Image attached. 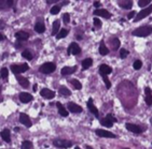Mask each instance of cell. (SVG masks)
<instances>
[{
    "mask_svg": "<svg viewBox=\"0 0 152 149\" xmlns=\"http://www.w3.org/2000/svg\"><path fill=\"white\" fill-rule=\"evenodd\" d=\"M151 33H152L151 26H141L139 28L135 29L132 34L134 37H148Z\"/></svg>",
    "mask_w": 152,
    "mask_h": 149,
    "instance_id": "1",
    "label": "cell"
},
{
    "mask_svg": "<svg viewBox=\"0 0 152 149\" xmlns=\"http://www.w3.org/2000/svg\"><path fill=\"white\" fill-rule=\"evenodd\" d=\"M151 13H152V5H150L149 7L145 8L143 10H141V11L136 15V17H135V19H134V22L137 23V22H139V20H141L142 18H146V16L150 15Z\"/></svg>",
    "mask_w": 152,
    "mask_h": 149,
    "instance_id": "2",
    "label": "cell"
},
{
    "mask_svg": "<svg viewBox=\"0 0 152 149\" xmlns=\"http://www.w3.org/2000/svg\"><path fill=\"white\" fill-rule=\"evenodd\" d=\"M55 69H56V66H55L54 63L46 62V63H43V64L39 68V71L41 73H44V74H51V73L54 72Z\"/></svg>",
    "mask_w": 152,
    "mask_h": 149,
    "instance_id": "3",
    "label": "cell"
},
{
    "mask_svg": "<svg viewBox=\"0 0 152 149\" xmlns=\"http://www.w3.org/2000/svg\"><path fill=\"white\" fill-rule=\"evenodd\" d=\"M53 144H54L55 147L66 149V148H69V147L72 146V142L67 140H62V138H57V140H55L54 142H53Z\"/></svg>",
    "mask_w": 152,
    "mask_h": 149,
    "instance_id": "4",
    "label": "cell"
},
{
    "mask_svg": "<svg viewBox=\"0 0 152 149\" xmlns=\"http://www.w3.org/2000/svg\"><path fill=\"white\" fill-rule=\"evenodd\" d=\"M28 69H29V67H28L27 63H23V64H20V66H16V64H12L11 66L12 72L14 73V74H16V75H19L20 73L26 72Z\"/></svg>",
    "mask_w": 152,
    "mask_h": 149,
    "instance_id": "5",
    "label": "cell"
},
{
    "mask_svg": "<svg viewBox=\"0 0 152 149\" xmlns=\"http://www.w3.org/2000/svg\"><path fill=\"white\" fill-rule=\"evenodd\" d=\"M67 53L69 54H74V55H79L81 54V48L79 47V45L77 43H71L69 45V47L67 48Z\"/></svg>",
    "mask_w": 152,
    "mask_h": 149,
    "instance_id": "6",
    "label": "cell"
},
{
    "mask_svg": "<svg viewBox=\"0 0 152 149\" xmlns=\"http://www.w3.org/2000/svg\"><path fill=\"white\" fill-rule=\"evenodd\" d=\"M20 121L25 125V127H27V128H30L33 123H31V120H30L29 116L26 115L25 113H21L20 115Z\"/></svg>",
    "mask_w": 152,
    "mask_h": 149,
    "instance_id": "7",
    "label": "cell"
},
{
    "mask_svg": "<svg viewBox=\"0 0 152 149\" xmlns=\"http://www.w3.org/2000/svg\"><path fill=\"white\" fill-rule=\"evenodd\" d=\"M67 107H68V111L70 113H74V114H79V113L82 112V107L77 105V104H74L72 102H69L68 104H67Z\"/></svg>",
    "mask_w": 152,
    "mask_h": 149,
    "instance_id": "8",
    "label": "cell"
},
{
    "mask_svg": "<svg viewBox=\"0 0 152 149\" xmlns=\"http://www.w3.org/2000/svg\"><path fill=\"white\" fill-rule=\"evenodd\" d=\"M94 15H97V16H103L104 18H110L111 17V13L109 12L108 10L105 9H98L94 11Z\"/></svg>",
    "mask_w": 152,
    "mask_h": 149,
    "instance_id": "9",
    "label": "cell"
},
{
    "mask_svg": "<svg viewBox=\"0 0 152 149\" xmlns=\"http://www.w3.org/2000/svg\"><path fill=\"white\" fill-rule=\"evenodd\" d=\"M40 93H41V96H43V98L48 99V100H51V99H53L55 96V92L48 89V88H43V89L40 91Z\"/></svg>",
    "mask_w": 152,
    "mask_h": 149,
    "instance_id": "10",
    "label": "cell"
},
{
    "mask_svg": "<svg viewBox=\"0 0 152 149\" xmlns=\"http://www.w3.org/2000/svg\"><path fill=\"white\" fill-rule=\"evenodd\" d=\"M88 110H90V112H91V113H92L95 117H97L98 118V116H99V114H98V110H97V107L93 104V99H92V98H90V99H88Z\"/></svg>",
    "mask_w": 152,
    "mask_h": 149,
    "instance_id": "11",
    "label": "cell"
},
{
    "mask_svg": "<svg viewBox=\"0 0 152 149\" xmlns=\"http://www.w3.org/2000/svg\"><path fill=\"white\" fill-rule=\"evenodd\" d=\"M96 134L98 136H100V137H112V138H115L117 137V135L111 133V132H109L107 130H96Z\"/></svg>",
    "mask_w": 152,
    "mask_h": 149,
    "instance_id": "12",
    "label": "cell"
},
{
    "mask_svg": "<svg viewBox=\"0 0 152 149\" xmlns=\"http://www.w3.org/2000/svg\"><path fill=\"white\" fill-rule=\"evenodd\" d=\"M125 127H126V129H127L128 131H131L133 133H137V134H139V133H141L142 132L140 127H138V125H133V123H126Z\"/></svg>",
    "mask_w": 152,
    "mask_h": 149,
    "instance_id": "13",
    "label": "cell"
},
{
    "mask_svg": "<svg viewBox=\"0 0 152 149\" xmlns=\"http://www.w3.org/2000/svg\"><path fill=\"white\" fill-rule=\"evenodd\" d=\"M112 72V69L109 67V66H107V64H102L100 67H99V73H100V75L103 76V75H108V74H110V73Z\"/></svg>",
    "mask_w": 152,
    "mask_h": 149,
    "instance_id": "14",
    "label": "cell"
},
{
    "mask_svg": "<svg viewBox=\"0 0 152 149\" xmlns=\"http://www.w3.org/2000/svg\"><path fill=\"white\" fill-rule=\"evenodd\" d=\"M20 100L23 103H28V102L33 101V96L30 93H27V92H21Z\"/></svg>",
    "mask_w": 152,
    "mask_h": 149,
    "instance_id": "15",
    "label": "cell"
},
{
    "mask_svg": "<svg viewBox=\"0 0 152 149\" xmlns=\"http://www.w3.org/2000/svg\"><path fill=\"white\" fill-rule=\"evenodd\" d=\"M13 5V0H0V10H8Z\"/></svg>",
    "mask_w": 152,
    "mask_h": 149,
    "instance_id": "16",
    "label": "cell"
},
{
    "mask_svg": "<svg viewBox=\"0 0 152 149\" xmlns=\"http://www.w3.org/2000/svg\"><path fill=\"white\" fill-rule=\"evenodd\" d=\"M15 38L17 39L19 41H26L27 39L29 38V34L25 31H19L15 33Z\"/></svg>",
    "mask_w": 152,
    "mask_h": 149,
    "instance_id": "17",
    "label": "cell"
},
{
    "mask_svg": "<svg viewBox=\"0 0 152 149\" xmlns=\"http://www.w3.org/2000/svg\"><path fill=\"white\" fill-rule=\"evenodd\" d=\"M77 67H64L62 69V75H70L76 72Z\"/></svg>",
    "mask_w": 152,
    "mask_h": 149,
    "instance_id": "18",
    "label": "cell"
},
{
    "mask_svg": "<svg viewBox=\"0 0 152 149\" xmlns=\"http://www.w3.org/2000/svg\"><path fill=\"white\" fill-rule=\"evenodd\" d=\"M0 135H1L2 140H5V142H7V143H9V142L11 140L10 130H8V129H5V130H2V131H1V133H0Z\"/></svg>",
    "mask_w": 152,
    "mask_h": 149,
    "instance_id": "19",
    "label": "cell"
},
{
    "mask_svg": "<svg viewBox=\"0 0 152 149\" xmlns=\"http://www.w3.org/2000/svg\"><path fill=\"white\" fill-rule=\"evenodd\" d=\"M16 78H17V82H19V84H20L21 86L25 87V88H27V87L29 86V81L27 78L20 76V75H16Z\"/></svg>",
    "mask_w": 152,
    "mask_h": 149,
    "instance_id": "20",
    "label": "cell"
},
{
    "mask_svg": "<svg viewBox=\"0 0 152 149\" xmlns=\"http://www.w3.org/2000/svg\"><path fill=\"white\" fill-rule=\"evenodd\" d=\"M56 106H57V108H58L59 114L63 116V117H67V116H68V111L65 108L64 105H63L60 102H57V103H56Z\"/></svg>",
    "mask_w": 152,
    "mask_h": 149,
    "instance_id": "21",
    "label": "cell"
},
{
    "mask_svg": "<svg viewBox=\"0 0 152 149\" xmlns=\"http://www.w3.org/2000/svg\"><path fill=\"white\" fill-rule=\"evenodd\" d=\"M119 5L123 8V9H131L133 7V1L129 0H123V1H119Z\"/></svg>",
    "mask_w": 152,
    "mask_h": 149,
    "instance_id": "22",
    "label": "cell"
},
{
    "mask_svg": "<svg viewBox=\"0 0 152 149\" xmlns=\"http://www.w3.org/2000/svg\"><path fill=\"white\" fill-rule=\"evenodd\" d=\"M52 27H53V29H52V35H56L59 32V27H60L59 20H54Z\"/></svg>",
    "mask_w": 152,
    "mask_h": 149,
    "instance_id": "23",
    "label": "cell"
},
{
    "mask_svg": "<svg viewBox=\"0 0 152 149\" xmlns=\"http://www.w3.org/2000/svg\"><path fill=\"white\" fill-rule=\"evenodd\" d=\"M110 45H111V48L113 51H118L119 47H120V40L117 38L110 40Z\"/></svg>",
    "mask_w": 152,
    "mask_h": 149,
    "instance_id": "24",
    "label": "cell"
},
{
    "mask_svg": "<svg viewBox=\"0 0 152 149\" xmlns=\"http://www.w3.org/2000/svg\"><path fill=\"white\" fill-rule=\"evenodd\" d=\"M108 53H109V49L107 48V46L105 45V43L102 41V43L99 45V54H100L102 56H106Z\"/></svg>",
    "mask_w": 152,
    "mask_h": 149,
    "instance_id": "25",
    "label": "cell"
},
{
    "mask_svg": "<svg viewBox=\"0 0 152 149\" xmlns=\"http://www.w3.org/2000/svg\"><path fill=\"white\" fill-rule=\"evenodd\" d=\"M100 125H104V127H106V128H111L113 125V122L109 118H103V119H100Z\"/></svg>",
    "mask_w": 152,
    "mask_h": 149,
    "instance_id": "26",
    "label": "cell"
},
{
    "mask_svg": "<svg viewBox=\"0 0 152 149\" xmlns=\"http://www.w3.org/2000/svg\"><path fill=\"white\" fill-rule=\"evenodd\" d=\"M59 93L62 95V96H69L70 95H71V91L69 90L67 87H65V86H60L59 87Z\"/></svg>",
    "mask_w": 152,
    "mask_h": 149,
    "instance_id": "27",
    "label": "cell"
},
{
    "mask_svg": "<svg viewBox=\"0 0 152 149\" xmlns=\"http://www.w3.org/2000/svg\"><path fill=\"white\" fill-rule=\"evenodd\" d=\"M92 64H93V60L91 58H86V59H84L83 61H82V68H83V70L88 69Z\"/></svg>",
    "mask_w": 152,
    "mask_h": 149,
    "instance_id": "28",
    "label": "cell"
},
{
    "mask_svg": "<svg viewBox=\"0 0 152 149\" xmlns=\"http://www.w3.org/2000/svg\"><path fill=\"white\" fill-rule=\"evenodd\" d=\"M35 30L38 32V33H42V32H44L45 31V27H44V25L42 24V23H37L36 24V26H35Z\"/></svg>",
    "mask_w": 152,
    "mask_h": 149,
    "instance_id": "29",
    "label": "cell"
},
{
    "mask_svg": "<svg viewBox=\"0 0 152 149\" xmlns=\"http://www.w3.org/2000/svg\"><path fill=\"white\" fill-rule=\"evenodd\" d=\"M67 34H68V30H67V29H65V28L60 29L58 33L56 34V39H58V40L59 39H63V38H65Z\"/></svg>",
    "mask_w": 152,
    "mask_h": 149,
    "instance_id": "30",
    "label": "cell"
},
{
    "mask_svg": "<svg viewBox=\"0 0 152 149\" xmlns=\"http://www.w3.org/2000/svg\"><path fill=\"white\" fill-rule=\"evenodd\" d=\"M22 149H33V144L29 140H25L22 143Z\"/></svg>",
    "mask_w": 152,
    "mask_h": 149,
    "instance_id": "31",
    "label": "cell"
},
{
    "mask_svg": "<svg viewBox=\"0 0 152 149\" xmlns=\"http://www.w3.org/2000/svg\"><path fill=\"white\" fill-rule=\"evenodd\" d=\"M71 84H72V86L74 87V89H77V90H80V89L82 88V85H81V83L79 82L78 79H72V81H71Z\"/></svg>",
    "mask_w": 152,
    "mask_h": 149,
    "instance_id": "32",
    "label": "cell"
},
{
    "mask_svg": "<svg viewBox=\"0 0 152 149\" xmlns=\"http://www.w3.org/2000/svg\"><path fill=\"white\" fill-rule=\"evenodd\" d=\"M0 76L2 77V78H8L9 76V71H8V69L7 68H2L1 69V71H0Z\"/></svg>",
    "mask_w": 152,
    "mask_h": 149,
    "instance_id": "33",
    "label": "cell"
},
{
    "mask_svg": "<svg viewBox=\"0 0 152 149\" xmlns=\"http://www.w3.org/2000/svg\"><path fill=\"white\" fill-rule=\"evenodd\" d=\"M150 1H151V0H139V1H138V5H139L140 8H146L147 5H150Z\"/></svg>",
    "mask_w": 152,
    "mask_h": 149,
    "instance_id": "34",
    "label": "cell"
},
{
    "mask_svg": "<svg viewBox=\"0 0 152 149\" xmlns=\"http://www.w3.org/2000/svg\"><path fill=\"white\" fill-rule=\"evenodd\" d=\"M22 56L26 59H28V60H31L33 59V54L30 53L29 51H24L23 53H22Z\"/></svg>",
    "mask_w": 152,
    "mask_h": 149,
    "instance_id": "35",
    "label": "cell"
},
{
    "mask_svg": "<svg viewBox=\"0 0 152 149\" xmlns=\"http://www.w3.org/2000/svg\"><path fill=\"white\" fill-rule=\"evenodd\" d=\"M141 67H142V62L140 60H135L134 63H133V68H134L135 70H139Z\"/></svg>",
    "mask_w": 152,
    "mask_h": 149,
    "instance_id": "36",
    "label": "cell"
},
{
    "mask_svg": "<svg viewBox=\"0 0 152 149\" xmlns=\"http://www.w3.org/2000/svg\"><path fill=\"white\" fill-rule=\"evenodd\" d=\"M59 11H60V7H59V5H54V7L51 9V14L56 15L57 13H59Z\"/></svg>",
    "mask_w": 152,
    "mask_h": 149,
    "instance_id": "37",
    "label": "cell"
},
{
    "mask_svg": "<svg viewBox=\"0 0 152 149\" xmlns=\"http://www.w3.org/2000/svg\"><path fill=\"white\" fill-rule=\"evenodd\" d=\"M128 54H129V53H128L125 48H121V49H120V57L122 58V59H124V58L127 57Z\"/></svg>",
    "mask_w": 152,
    "mask_h": 149,
    "instance_id": "38",
    "label": "cell"
},
{
    "mask_svg": "<svg viewBox=\"0 0 152 149\" xmlns=\"http://www.w3.org/2000/svg\"><path fill=\"white\" fill-rule=\"evenodd\" d=\"M145 101H146V104L147 105H151L152 104V95H146L145 96Z\"/></svg>",
    "mask_w": 152,
    "mask_h": 149,
    "instance_id": "39",
    "label": "cell"
},
{
    "mask_svg": "<svg viewBox=\"0 0 152 149\" xmlns=\"http://www.w3.org/2000/svg\"><path fill=\"white\" fill-rule=\"evenodd\" d=\"M103 79L104 82H105V84H106V88L107 89H110V87H111V82L109 81V78L106 75H103Z\"/></svg>",
    "mask_w": 152,
    "mask_h": 149,
    "instance_id": "40",
    "label": "cell"
},
{
    "mask_svg": "<svg viewBox=\"0 0 152 149\" xmlns=\"http://www.w3.org/2000/svg\"><path fill=\"white\" fill-rule=\"evenodd\" d=\"M63 19H64L65 24H68L69 20H70V15H69L68 13H65V14L63 15Z\"/></svg>",
    "mask_w": 152,
    "mask_h": 149,
    "instance_id": "41",
    "label": "cell"
},
{
    "mask_svg": "<svg viewBox=\"0 0 152 149\" xmlns=\"http://www.w3.org/2000/svg\"><path fill=\"white\" fill-rule=\"evenodd\" d=\"M94 25H95V27H100V26H102V22H100V19L94 18Z\"/></svg>",
    "mask_w": 152,
    "mask_h": 149,
    "instance_id": "42",
    "label": "cell"
},
{
    "mask_svg": "<svg viewBox=\"0 0 152 149\" xmlns=\"http://www.w3.org/2000/svg\"><path fill=\"white\" fill-rule=\"evenodd\" d=\"M135 14H136V12L135 11H131L129 13H128V15H127V18L129 19V18H133L134 16H135Z\"/></svg>",
    "mask_w": 152,
    "mask_h": 149,
    "instance_id": "43",
    "label": "cell"
},
{
    "mask_svg": "<svg viewBox=\"0 0 152 149\" xmlns=\"http://www.w3.org/2000/svg\"><path fill=\"white\" fill-rule=\"evenodd\" d=\"M107 118H109L110 120L112 121V122H117V119L113 117V116H111V115H107Z\"/></svg>",
    "mask_w": 152,
    "mask_h": 149,
    "instance_id": "44",
    "label": "cell"
},
{
    "mask_svg": "<svg viewBox=\"0 0 152 149\" xmlns=\"http://www.w3.org/2000/svg\"><path fill=\"white\" fill-rule=\"evenodd\" d=\"M145 92H146V95H151V89L149 87H146L145 88Z\"/></svg>",
    "mask_w": 152,
    "mask_h": 149,
    "instance_id": "45",
    "label": "cell"
},
{
    "mask_svg": "<svg viewBox=\"0 0 152 149\" xmlns=\"http://www.w3.org/2000/svg\"><path fill=\"white\" fill-rule=\"evenodd\" d=\"M5 24L2 20H0V28H5Z\"/></svg>",
    "mask_w": 152,
    "mask_h": 149,
    "instance_id": "46",
    "label": "cell"
},
{
    "mask_svg": "<svg viewBox=\"0 0 152 149\" xmlns=\"http://www.w3.org/2000/svg\"><path fill=\"white\" fill-rule=\"evenodd\" d=\"M94 5H95L96 8H99V7H100V2H95V3H94Z\"/></svg>",
    "mask_w": 152,
    "mask_h": 149,
    "instance_id": "47",
    "label": "cell"
},
{
    "mask_svg": "<svg viewBox=\"0 0 152 149\" xmlns=\"http://www.w3.org/2000/svg\"><path fill=\"white\" fill-rule=\"evenodd\" d=\"M3 39H5V37H3V34H2V33H1V32H0V41H2Z\"/></svg>",
    "mask_w": 152,
    "mask_h": 149,
    "instance_id": "48",
    "label": "cell"
},
{
    "mask_svg": "<svg viewBox=\"0 0 152 149\" xmlns=\"http://www.w3.org/2000/svg\"><path fill=\"white\" fill-rule=\"evenodd\" d=\"M37 87H38V86H37V84H35V85H34V87H33V89H34V91H36V90H37Z\"/></svg>",
    "mask_w": 152,
    "mask_h": 149,
    "instance_id": "49",
    "label": "cell"
},
{
    "mask_svg": "<svg viewBox=\"0 0 152 149\" xmlns=\"http://www.w3.org/2000/svg\"><path fill=\"white\" fill-rule=\"evenodd\" d=\"M14 130H15V132H19V131H20V128L16 127V128H14Z\"/></svg>",
    "mask_w": 152,
    "mask_h": 149,
    "instance_id": "50",
    "label": "cell"
},
{
    "mask_svg": "<svg viewBox=\"0 0 152 149\" xmlns=\"http://www.w3.org/2000/svg\"><path fill=\"white\" fill-rule=\"evenodd\" d=\"M86 149H93L92 147H90V146H86Z\"/></svg>",
    "mask_w": 152,
    "mask_h": 149,
    "instance_id": "51",
    "label": "cell"
},
{
    "mask_svg": "<svg viewBox=\"0 0 152 149\" xmlns=\"http://www.w3.org/2000/svg\"><path fill=\"white\" fill-rule=\"evenodd\" d=\"M74 149H80V148H79V147H76V148H74Z\"/></svg>",
    "mask_w": 152,
    "mask_h": 149,
    "instance_id": "52",
    "label": "cell"
},
{
    "mask_svg": "<svg viewBox=\"0 0 152 149\" xmlns=\"http://www.w3.org/2000/svg\"><path fill=\"white\" fill-rule=\"evenodd\" d=\"M150 121H151V125H152V118H151V119H150Z\"/></svg>",
    "mask_w": 152,
    "mask_h": 149,
    "instance_id": "53",
    "label": "cell"
},
{
    "mask_svg": "<svg viewBox=\"0 0 152 149\" xmlns=\"http://www.w3.org/2000/svg\"><path fill=\"white\" fill-rule=\"evenodd\" d=\"M0 91H1V88H0Z\"/></svg>",
    "mask_w": 152,
    "mask_h": 149,
    "instance_id": "54",
    "label": "cell"
}]
</instances>
